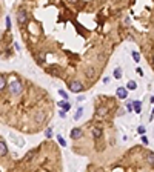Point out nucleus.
<instances>
[{"instance_id":"f257e3e1","label":"nucleus","mask_w":154,"mask_h":172,"mask_svg":"<svg viewBox=\"0 0 154 172\" xmlns=\"http://www.w3.org/2000/svg\"><path fill=\"white\" fill-rule=\"evenodd\" d=\"M26 17H28V15H26V11H25V9H20V11L17 12V22L20 23V25H23V23L26 22Z\"/></svg>"},{"instance_id":"f03ea898","label":"nucleus","mask_w":154,"mask_h":172,"mask_svg":"<svg viewBox=\"0 0 154 172\" xmlns=\"http://www.w3.org/2000/svg\"><path fill=\"white\" fill-rule=\"evenodd\" d=\"M82 135H83V132H82V129H79V128H74V129L71 131V138H72V140H79V138H82Z\"/></svg>"},{"instance_id":"7ed1b4c3","label":"nucleus","mask_w":154,"mask_h":172,"mask_svg":"<svg viewBox=\"0 0 154 172\" xmlns=\"http://www.w3.org/2000/svg\"><path fill=\"white\" fill-rule=\"evenodd\" d=\"M69 89H71L72 92H80V91L83 89V85H82L80 82H72V83L69 85Z\"/></svg>"},{"instance_id":"20e7f679","label":"nucleus","mask_w":154,"mask_h":172,"mask_svg":"<svg viewBox=\"0 0 154 172\" xmlns=\"http://www.w3.org/2000/svg\"><path fill=\"white\" fill-rule=\"evenodd\" d=\"M115 94H117V97H119V99H126V97H128V91H126L125 88H119Z\"/></svg>"},{"instance_id":"39448f33","label":"nucleus","mask_w":154,"mask_h":172,"mask_svg":"<svg viewBox=\"0 0 154 172\" xmlns=\"http://www.w3.org/2000/svg\"><path fill=\"white\" fill-rule=\"evenodd\" d=\"M6 154H8V148H6L5 141H2V140H0V157H5Z\"/></svg>"},{"instance_id":"423d86ee","label":"nucleus","mask_w":154,"mask_h":172,"mask_svg":"<svg viewBox=\"0 0 154 172\" xmlns=\"http://www.w3.org/2000/svg\"><path fill=\"white\" fill-rule=\"evenodd\" d=\"M6 77L5 75H0V91H5L6 89Z\"/></svg>"},{"instance_id":"0eeeda50","label":"nucleus","mask_w":154,"mask_h":172,"mask_svg":"<svg viewBox=\"0 0 154 172\" xmlns=\"http://www.w3.org/2000/svg\"><path fill=\"white\" fill-rule=\"evenodd\" d=\"M82 114H83V108H79V109H77V112H75V115H74V120H79L82 117Z\"/></svg>"},{"instance_id":"6e6552de","label":"nucleus","mask_w":154,"mask_h":172,"mask_svg":"<svg viewBox=\"0 0 154 172\" xmlns=\"http://www.w3.org/2000/svg\"><path fill=\"white\" fill-rule=\"evenodd\" d=\"M132 106H134V111H136V112H140V108H142V103L140 102H134Z\"/></svg>"},{"instance_id":"1a4fd4ad","label":"nucleus","mask_w":154,"mask_h":172,"mask_svg":"<svg viewBox=\"0 0 154 172\" xmlns=\"http://www.w3.org/2000/svg\"><path fill=\"white\" fill-rule=\"evenodd\" d=\"M59 105H60V106H62V109H63V111H65V112H66V111H68V109H69V108H71V106H69V103H66V102H60V103H59Z\"/></svg>"},{"instance_id":"9d476101","label":"nucleus","mask_w":154,"mask_h":172,"mask_svg":"<svg viewBox=\"0 0 154 172\" xmlns=\"http://www.w3.org/2000/svg\"><path fill=\"white\" fill-rule=\"evenodd\" d=\"M126 88H128V89H136V88H137V83L131 80V82H128V85H126Z\"/></svg>"},{"instance_id":"9b49d317","label":"nucleus","mask_w":154,"mask_h":172,"mask_svg":"<svg viewBox=\"0 0 154 172\" xmlns=\"http://www.w3.org/2000/svg\"><path fill=\"white\" fill-rule=\"evenodd\" d=\"M114 77H115V79H120V77H122V69H120V68H117V69L114 71Z\"/></svg>"},{"instance_id":"f8f14e48","label":"nucleus","mask_w":154,"mask_h":172,"mask_svg":"<svg viewBox=\"0 0 154 172\" xmlns=\"http://www.w3.org/2000/svg\"><path fill=\"white\" fill-rule=\"evenodd\" d=\"M132 57H134V60H136V63H137V62H140V54H139V52L134 51V52H132Z\"/></svg>"},{"instance_id":"ddd939ff","label":"nucleus","mask_w":154,"mask_h":172,"mask_svg":"<svg viewBox=\"0 0 154 172\" xmlns=\"http://www.w3.org/2000/svg\"><path fill=\"white\" fill-rule=\"evenodd\" d=\"M57 140H59V143H60L62 146H66V143H65V140L62 138V135H59V137H57Z\"/></svg>"},{"instance_id":"4468645a","label":"nucleus","mask_w":154,"mask_h":172,"mask_svg":"<svg viewBox=\"0 0 154 172\" xmlns=\"http://www.w3.org/2000/svg\"><path fill=\"white\" fill-rule=\"evenodd\" d=\"M59 94H60V95H62V97H63V99H65V100H66V99H68V94H66V92H65V91H62V89H60V91H59Z\"/></svg>"},{"instance_id":"2eb2a0df","label":"nucleus","mask_w":154,"mask_h":172,"mask_svg":"<svg viewBox=\"0 0 154 172\" xmlns=\"http://www.w3.org/2000/svg\"><path fill=\"white\" fill-rule=\"evenodd\" d=\"M94 137H100V129H94Z\"/></svg>"},{"instance_id":"dca6fc26","label":"nucleus","mask_w":154,"mask_h":172,"mask_svg":"<svg viewBox=\"0 0 154 172\" xmlns=\"http://www.w3.org/2000/svg\"><path fill=\"white\" fill-rule=\"evenodd\" d=\"M51 135H52V131L49 128V129H46V137H51Z\"/></svg>"},{"instance_id":"f3484780","label":"nucleus","mask_w":154,"mask_h":172,"mask_svg":"<svg viewBox=\"0 0 154 172\" xmlns=\"http://www.w3.org/2000/svg\"><path fill=\"white\" fill-rule=\"evenodd\" d=\"M137 131H139V134H145V128H142V126H140Z\"/></svg>"},{"instance_id":"a211bd4d","label":"nucleus","mask_w":154,"mask_h":172,"mask_svg":"<svg viewBox=\"0 0 154 172\" xmlns=\"http://www.w3.org/2000/svg\"><path fill=\"white\" fill-rule=\"evenodd\" d=\"M142 141H143L145 144H148V138H146V137H143V138H142Z\"/></svg>"},{"instance_id":"6ab92c4d","label":"nucleus","mask_w":154,"mask_h":172,"mask_svg":"<svg viewBox=\"0 0 154 172\" xmlns=\"http://www.w3.org/2000/svg\"><path fill=\"white\" fill-rule=\"evenodd\" d=\"M68 2H69V3H77L79 0H68Z\"/></svg>"}]
</instances>
